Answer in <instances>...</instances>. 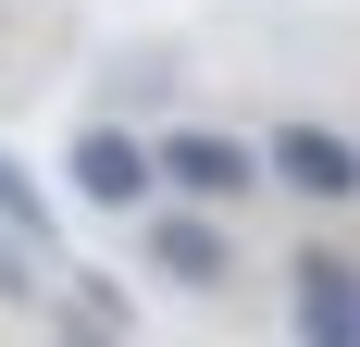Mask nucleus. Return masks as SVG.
<instances>
[{"label": "nucleus", "mask_w": 360, "mask_h": 347, "mask_svg": "<svg viewBox=\"0 0 360 347\" xmlns=\"http://www.w3.org/2000/svg\"><path fill=\"white\" fill-rule=\"evenodd\" d=\"M63 174H75V199H87V211H137L149 186H162V149H137V137L100 112V124L75 137V162H63Z\"/></svg>", "instance_id": "nucleus-2"}, {"label": "nucleus", "mask_w": 360, "mask_h": 347, "mask_svg": "<svg viewBox=\"0 0 360 347\" xmlns=\"http://www.w3.org/2000/svg\"><path fill=\"white\" fill-rule=\"evenodd\" d=\"M149 273H174V285H224L236 273V236L212 223V199H186V211L149 223Z\"/></svg>", "instance_id": "nucleus-5"}, {"label": "nucleus", "mask_w": 360, "mask_h": 347, "mask_svg": "<svg viewBox=\"0 0 360 347\" xmlns=\"http://www.w3.org/2000/svg\"><path fill=\"white\" fill-rule=\"evenodd\" d=\"M162 186H174V199H249V186H274V162H261L249 137H224V124H174V137H162Z\"/></svg>", "instance_id": "nucleus-1"}, {"label": "nucleus", "mask_w": 360, "mask_h": 347, "mask_svg": "<svg viewBox=\"0 0 360 347\" xmlns=\"http://www.w3.org/2000/svg\"><path fill=\"white\" fill-rule=\"evenodd\" d=\"M261 162H274V186H298V199H360V149L335 137V124H286V137L261 149Z\"/></svg>", "instance_id": "nucleus-4"}, {"label": "nucleus", "mask_w": 360, "mask_h": 347, "mask_svg": "<svg viewBox=\"0 0 360 347\" xmlns=\"http://www.w3.org/2000/svg\"><path fill=\"white\" fill-rule=\"evenodd\" d=\"M286 310H298V347H360V261L348 248H298Z\"/></svg>", "instance_id": "nucleus-3"}, {"label": "nucleus", "mask_w": 360, "mask_h": 347, "mask_svg": "<svg viewBox=\"0 0 360 347\" xmlns=\"http://www.w3.org/2000/svg\"><path fill=\"white\" fill-rule=\"evenodd\" d=\"M63 335L75 347H124V298L112 285H63Z\"/></svg>", "instance_id": "nucleus-7"}, {"label": "nucleus", "mask_w": 360, "mask_h": 347, "mask_svg": "<svg viewBox=\"0 0 360 347\" xmlns=\"http://www.w3.org/2000/svg\"><path fill=\"white\" fill-rule=\"evenodd\" d=\"M0 223H13V236H37V248H63V223H50V186H37L13 149H0Z\"/></svg>", "instance_id": "nucleus-6"}]
</instances>
